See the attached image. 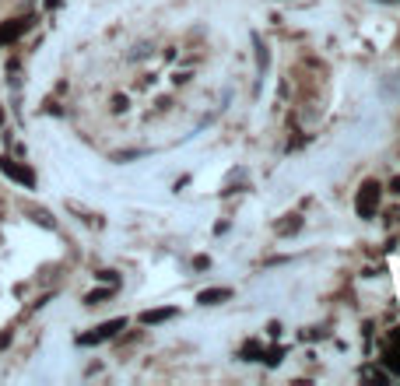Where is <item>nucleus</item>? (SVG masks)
Returning <instances> with one entry per match:
<instances>
[{"mask_svg":"<svg viewBox=\"0 0 400 386\" xmlns=\"http://www.w3.org/2000/svg\"><path fill=\"white\" fill-rule=\"evenodd\" d=\"M46 4H49V8H53V4H60V0H46Z\"/></svg>","mask_w":400,"mask_h":386,"instance_id":"1a4fd4ad","label":"nucleus"},{"mask_svg":"<svg viewBox=\"0 0 400 386\" xmlns=\"http://www.w3.org/2000/svg\"><path fill=\"white\" fill-rule=\"evenodd\" d=\"M123 326H127V319H109V323H99V326H95V330H91V334H81V337H78V344H81V348L102 344V341L116 337V334L123 330Z\"/></svg>","mask_w":400,"mask_h":386,"instance_id":"f03ea898","label":"nucleus"},{"mask_svg":"<svg viewBox=\"0 0 400 386\" xmlns=\"http://www.w3.org/2000/svg\"><path fill=\"white\" fill-rule=\"evenodd\" d=\"M172 316H176L172 306H169V309H148V313H141V323L155 326V323H165V319H172Z\"/></svg>","mask_w":400,"mask_h":386,"instance_id":"423d86ee","label":"nucleus"},{"mask_svg":"<svg viewBox=\"0 0 400 386\" xmlns=\"http://www.w3.org/2000/svg\"><path fill=\"white\" fill-rule=\"evenodd\" d=\"M390 190H393V193H397V197H400V176H397V180H393V183H390Z\"/></svg>","mask_w":400,"mask_h":386,"instance_id":"6e6552de","label":"nucleus"},{"mask_svg":"<svg viewBox=\"0 0 400 386\" xmlns=\"http://www.w3.org/2000/svg\"><path fill=\"white\" fill-rule=\"evenodd\" d=\"M228 299H232V288H207V291L197 295L200 306H222V302H228Z\"/></svg>","mask_w":400,"mask_h":386,"instance_id":"39448f33","label":"nucleus"},{"mask_svg":"<svg viewBox=\"0 0 400 386\" xmlns=\"http://www.w3.org/2000/svg\"><path fill=\"white\" fill-rule=\"evenodd\" d=\"M113 288H116V285H109V288H95V291H88V295H84V302H88V306H99V302H106L109 295H113Z\"/></svg>","mask_w":400,"mask_h":386,"instance_id":"0eeeda50","label":"nucleus"},{"mask_svg":"<svg viewBox=\"0 0 400 386\" xmlns=\"http://www.w3.org/2000/svg\"><path fill=\"white\" fill-rule=\"evenodd\" d=\"M0 172H4V176H11V180L14 183H21V186H28V190H32L36 186V176H32V169H25V165H18L14 158H0Z\"/></svg>","mask_w":400,"mask_h":386,"instance_id":"7ed1b4c3","label":"nucleus"},{"mask_svg":"<svg viewBox=\"0 0 400 386\" xmlns=\"http://www.w3.org/2000/svg\"><path fill=\"white\" fill-rule=\"evenodd\" d=\"M0 123H4V109H0Z\"/></svg>","mask_w":400,"mask_h":386,"instance_id":"9d476101","label":"nucleus"},{"mask_svg":"<svg viewBox=\"0 0 400 386\" xmlns=\"http://www.w3.org/2000/svg\"><path fill=\"white\" fill-rule=\"evenodd\" d=\"M379 197H383V186H379L376 180H365L362 190H358V197H355L358 218H373V215L379 211Z\"/></svg>","mask_w":400,"mask_h":386,"instance_id":"f257e3e1","label":"nucleus"},{"mask_svg":"<svg viewBox=\"0 0 400 386\" xmlns=\"http://www.w3.org/2000/svg\"><path fill=\"white\" fill-rule=\"evenodd\" d=\"M28 21L32 18H11V21H0V46H8V43H14L25 28H28Z\"/></svg>","mask_w":400,"mask_h":386,"instance_id":"20e7f679","label":"nucleus"}]
</instances>
